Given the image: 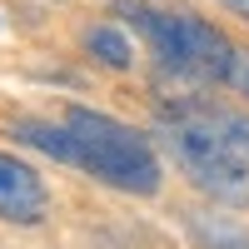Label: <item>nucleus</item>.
Returning a JSON list of instances; mask_svg holds the SVG:
<instances>
[{
    "mask_svg": "<svg viewBox=\"0 0 249 249\" xmlns=\"http://www.w3.org/2000/svg\"><path fill=\"white\" fill-rule=\"evenodd\" d=\"M65 130L75 140V164L95 179L115 184L124 195H155L160 190V160L130 124H120L100 110H65Z\"/></svg>",
    "mask_w": 249,
    "mask_h": 249,
    "instance_id": "f257e3e1",
    "label": "nucleus"
},
{
    "mask_svg": "<svg viewBox=\"0 0 249 249\" xmlns=\"http://www.w3.org/2000/svg\"><path fill=\"white\" fill-rule=\"evenodd\" d=\"M135 25L150 35L155 55L175 70H190V75H210V80H224L234 65V45L224 40L214 25L195 20L190 10H150V5H130Z\"/></svg>",
    "mask_w": 249,
    "mask_h": 249,
    "instance_id": "f03ea898",
    "label": "nucleus"
},
{
    "mask_svg": "<svg viewBox=\"0 0 249 249\" xmlns=\"http://www.w3.org/2000/svg\"><path fill=\"white\" fill-rule=\"evenodd\" d=\"M170 144H175V160L184 164V175H190L210 199L249 204V164L219 140L214 124H175Z\"/></svg>",
    "mask_w": 249,
    "mask_h": 249,
    "instance_id": "7ed1b4c3",
    "label": "nucleus"
},
{
    "mask_svg": "<svg viewBox=\"0 0 249 249\" xmlns=\"http://www.w3.org/2000/svg\"><path fill=\"white\" fill-rule=\"evenodd\" d=\"M45 204H50V195H45V184H40V175L25 160L0 155V219L35 224V219H45Z\"/></svg>",
    "mask_w": 249,
    "mask_h": 249,
    "instance_id": "20e7f679",
    "label": "nucleus"
},
{
    "mask_svg": "<svg viewBox=\"0 0 249 249\" xmlns=\"http://www.w3.org/2000/svg\"><path fill=\"white\" fill-rule=\"evenodd\" d=\"M15 140H20V144H35V150H45V155L65 160V164H75V140H70V130H65V124H45V120H15Z\"/></svg>",
    "mask_w": 249,
    "mask_h": 249,
    "instance_id": "39448f33",
    "label": "nucleus"
},
{
    "mask_svg": "<svg viewBox=\"0 0 249 249\" xmlns=\"http://www.w3.org/2000/svg\"><path fill=\"white\" fill-rule=\"evenodd\" d=\"M85 45H90L95 60H105L110 70H130V60H135L130 40H124L115 25H90V30H85Z\"/></svg>",
    "mask_w": 249,
    "mask_h": 249,
    "instance_id": "423d86ee",
    "label": "nucleus"
},
{
    "mask_svg": "<svg viewBox=\"0 0 249 249\" xmlns=\"http://www.w3.org/2000/svg\"><path fill=\"white\" fill-rule=\"evenodd\" d=\"M214 130H219V140H224V144H230V150L249 164V120H244V115H219V120H214Z\"/></svg>",
    "mask_w": 249,
    "mask_h": 249,
    "instance_id": "0eeeda50",
    "label": "nucleus"
},
{
    "mask_svg": "<svg viewBox=\"0 0 249 249\" xmlns=\"http://www.w3.org/2000/svg\"><path fill=\"white\" fill-rule=\"evenodd\" d=\"M224 80L249 95V50H234V65H230V75H224Z\"/></svg>",
    "mask_w": 249,
    "mask_h": 249,
    "instance_id": "6e6552de",
    "label": "nucleus"
},
{
    "mask_svg": "<svg viewBox=\"0 0 249 249\" xmlns=\"http://www.w3.org/2000/svg\"><path fill=\"white\" fill-rule=\"evenodd\" d=\"M219 5H230V10H239V15L249 20V0H219Z\"/></svg>",
    "mask_w": 249,
    "mask_h": 249,
    "instance_id": "1a4fd4ad",
    "label": "nucleus"
}]
</instances>
